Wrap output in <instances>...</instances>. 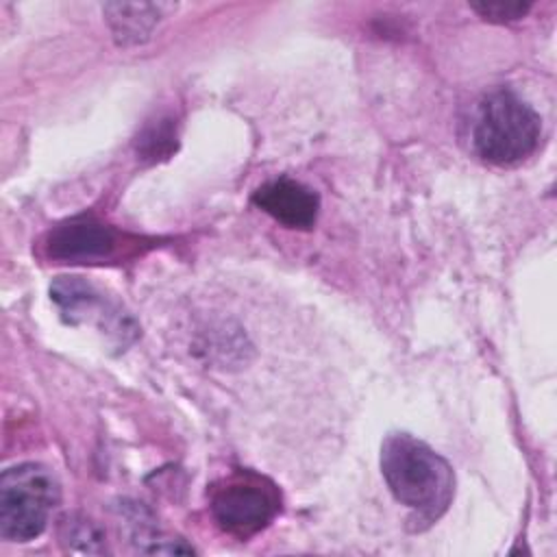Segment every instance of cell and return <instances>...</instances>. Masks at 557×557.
<instances>
[{"mask_svg":"<svg viewBox=\"0 0 557 557\" xmlns=\"http://www.w3.org/2000/svg\"><path fill=\"white\" fill-rule=\"evenodd\" d=\"M381 472L392 496L411 511L416 529L440 520L455 496L450 463L409 433H389L381 444Z\"/></svg>","mask_w":557,"mask_h":557,"instance_id":"1","label":"cell"},{"mask_svg":"<svg viewBox=\"0 0 557 557\" xmlns=\"http://www.w3.org/2000/svg\"><path fill=\"white\" fill-rule=\"evenodd\" d=\"M542 120L520 96L498 89L479 102L472 124L474 152L494 165H513L540 144Z\"/></svg>","mask_w":557,"mask_h":557,"instance_id":"2","label":"cell"},{"mask_svg":"<svg viewBox=\"0 0 557 557\" xmlns=\"http://www.w3.org/2000/svg\"><path fill=\"white\" fill-rule=\"evenodd\" d=\"M61 503V483L41 463H17L0 479V535L9 542L39 537L54 507Z\"/></svg>","mask_w":557,"mask_h":557,"instance_id":"3","label":"cell"},{"mask_svg":"<svg viewBox=\"0 0 557 557\" xmlns=\"http://www.w3.org/2000/svg\"><path fill=\"white\" fill-rule=\"evenodd\" d=\"M211 516L222 531L239 540L263 531L281 511L274 483L255 472H235L211 494Z\"/></svg>","mask_w":557,"mask_h":557,"instance_id":"4","label":"cell"},{"mask_svg":"<svg viewBox=\"0 0 557 557\" xmlns=\"http://www.w3.org/2000/svg\"><path fill=\"white\" fill-rule=\"evenodd\" d=\"M50 296L67 322H98L102 333L117 339L122 346L131 344L139 333L137 324L126 311L107 300L100 292H96L94 285L85 283L81 276H59L50 285Z\"/></svg>","mask_w":557,"mask_h":557,"instance_id":"5","label":"cell"},{"mask_svg":"<svg viewBox=\"0 0 557 557\" xmlns=\"http://www.w3.org/2000/svg\"><path fill=\"white\" fill-rule=\"evenodd\" d=\"M117 237L94 215H76L52 226L44 239L46 255L61 263L104 261L115 252Z\"/></svg>","mask_w":557,"mask_h":557,"instance_id":"6","label":"cell"},{"mask_svg":"<svg viewBox=\"0 0 557 557\" xmlns=\"http://www.w3.org/2000/svg\"><path fill=\"white\" fill-rule=\"evenodd\" d=\"M252 202L287 228H311L318 220V194L287 176L263 183L255 189Z\"/></svg>","mask_w":557,"mask_h":557,"instance_id":"7","label":"cell"},{"mask_svg":"<svg viewBox=\"0 0 557 557\" xmlns=\"http://www.w3.org/2000/svg\"><path fill=\"white\" fill-rule=\"evenodd\" d=\"M165 4H104L102 11L113 30V37L122 46L141 44L150 37L154 24L163 17Z\"/></svg>","mask_w":557,"mask_h":557,"instance_id":"8","label":"cell"},{"mask_svg":"<svg viewBox=\"0 0 557 557\" xmlns=\"http://www.w3.org/2000/svg\"><path fill=\"white\" fill-rule=\"evenodd\" d=\"M61 542L70 550L104 553V533L100 527L81 516H67L61 524Z\"/></svg>","mask_w":557,"mask_h":557,"instance_id":"9","label":"cell"},{"mask_svg":"<svg viewBox=\"0 0 557 557\" xmlns=\"http://www.w3.org/2000/svg\"><path fill=\"white\" fill-rule=\"evenodd\" d=\"M481 17L492 22H511L520 20L531 4L529 2H472L470 4Z\"/></svg>","mask_w":557,"mask_h":557,"instance_id":"10","label":"cell"}]
</instances>
